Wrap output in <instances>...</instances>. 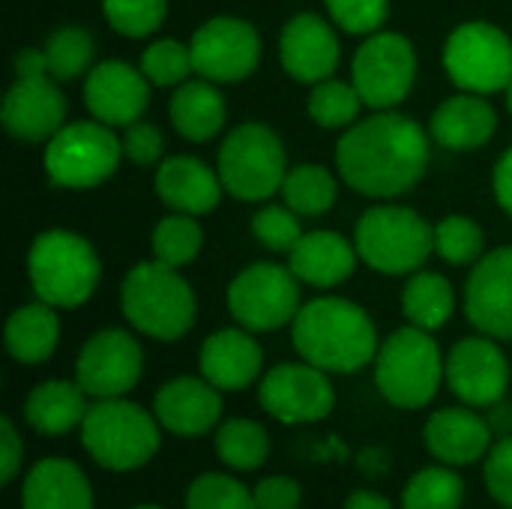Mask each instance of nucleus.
<instances>
[{
    "label": "nucleus",
    "instance_id": "2f4dec72",
    "mask_svg": "<svg viewBox=\"0 0 512 509\" xmlns=\"http://www.w3.org/2000/svg\"><path fill=\"white\" fill-rule=\"evenodd\" d=\"M216 456L234 471H258L270 459V435L255 420H228L216 429Z\"/></svg>",
    "mask_w": 512,
    "mask_h": 509
},
{
    "label": "nucleus",
    "instance_id": "c85d7f7f",
    "mask_svg": "<svg viewBox=\"0 0 512 509\" xmlns=\"http://www.w3.org/2000/svg\"><path fill=\"white\" fill-rule=\"evenodd\" d=\"M168 114H171L174 129L186 141L201 144V141H210V138H216L222 132L228 108H225V96L219 93L216 81L189 78L171 96Z\"/></svg>",
    "mask_w": 512,
    "mask_h": 509
},
{
    "label": "nucleus",
    "instance_id": "9d476101",
    "mask_svg": "<svg viewBox=\"0 0 512 509\" xmlns=\"http://www.w3.org/2000/svg\"><path fill=\"white\" fill-rule=\"evenodd\" d=\"M228 312L249 333H273L300 312V279L291 267L258 261L228 285Z\"/></svg>",
    "mask_w": 512,
    "mask_h": 509
},
{
    "label": "nucleus",
    "instance_id": "864d4df0",
    "mask_svg": "<svg viewBox=\"0 0 512 509\" xmlns=\"http://www.w3.org/2000/svg\"><path fill=\"white\" fill-rule=\"evenodd\" d=\"M132 509H162V507H153V504H141V507H132Z\"/></svg>",
    "mask_w": 512,
    "mask_h": 509
},
{
    "label": "nucleus",
    "instance_id": "8fccbe9b",
    "mask_svg": "<svg viewBox=\"0 0 512 509\" xmlns=\"http://www.w3.org/2000/svg\"><path fill=\"white\" fill-rule=\"evenodd\" d=\"M15 75H48L42 48H21L15 54Z\"/></svg>",
    "mask_w": 512,
    "mask_h": 509
},
{
    "label": "nucleus",
    "instance_id": "423d86ee",
    "mask_svg": "<svg viewBox=\"0 0 512 509\" xmlns=\"http://www.w3.org/2000/svg\"><path fill=\"white\" fill-rule=\"evenodd\" d=\"M444 381V357L429 330L402 327L375 354V384L381 396L402 411L426 408Z\"/></svg>",
    "mask_w": 512,
    "mask_h": 509
},
{
    "label": "nucleus",
    "instance_id": "3c124183",
    "mask_svg": "<svg viewBox=\"0 0 512 509\" xmlns=\"http://www.w3.org/2000/svg\"><path fill=\"white\" fill-rule=\"evenodd\" d=\"M342 509H393V504H390L384 495H378V492L357 489V492L348 495V501H345V507Z\"/></svg>",
    "mask_w": 512,
    "mask_h": 509
},
{
    "label": "nucleus",
    "instance_id": "58836bf2",
    "mask_svg": "<svg viewBox=\"0 0 512 509\" xmlns=\"http://www.w3.org/2000/svg\"><path fill=\"white\" fill-rule=\"evenodd\" d=\"M141 72L156 87H180L195 72L192 48L183 45V42H177V39H159V42H153V45L144 48V54H141Z\"/></svg>",
    "mask_w": 512,
    "mask_h": 509
},
{
    "label": "nucleus",
    "instance_id": "cd10ccee",
    "mask_svg": "<svg viewBox=\"0 0 512 509\" xmlns=\"http://www.w3.org/2000/svg\"><path fill=\"white\" fill-rule=\"evenodd\" d=\"M90 396L78 381H42L24 399V420L33 432L57 438L81 429L87 417Z\"/></svg>",
    "mask_w": 512,
    "mask_h": 509
},
{
    "label": "nucleus",
    "instance_id": "412c9836",
    "mask_svg": "<svg viewBox=\"0 0 512 509\" xmlns=\"http://www.w3.org/2000/svg\"><path fill=\"white\" fill-rule=\"evenodd\" d=\"M222 390H216L204 375H180L159 387L153 396V414L162 429L180 438H198L216 429L222 417Z\"/></svg>",
    "mask_w": 512,
    "mask_h": 509
},
{
    "label": "nucleus",
    "instance_id": "b1692460",
    "mask_svg": "<svg viewBox=\"0 0 512 509\" xmlns=\"http://www.w3.org/2000/svg\"><path fill=\"white\" fill-rule=\"evenodd\" d=\"M222 192L219 171L195 156H168L156 171V195L174 213L204 216L219 204Z\"/></svg>",
    "mask_w": 512,
    "mask_h": 509
},
{
    "label": "nucleus",
    "instance_id": "a211bd4d",
    "mask_svg": "<svg viewBox=\"0 0 512 509\" xmlns=\"http://www.w3.org/2000/svg\"><path fill=\"white\" fill-rule=\"evenodd\" d=\"M3 129L18 141H48L66 123V96L51 75H15L3 96Z\"/></svg>",
    "mask_w": 512,
    "mask_h": 509
},
{
    "label": "nucleus",
    "instance_id": "7ed1b4c3",
    "mask_svg": "<svg viewBox=\"0 0 512 509\" xmlns=\"http://www.w3.org/2000/svg\"><path fill=\"white\" fill-rule=\"evenodd\" d=\"M120 309L126 321L159 342L183 339L198 315L192 285L162 261H141L135 264L120 288Z\"/></svg>",
    "mask_w": 512,
    "mask_h": 509
},
{
    "label": "nucleus",
    "instance_id": "20e7f679",
    "mask_svg": "<svg viewBox=\"0 0 512 509\" xmlns=\"http://www.w3.org/2000/svg\"><path fill=\"white\" fill-rule=\"evenodd\" d=\"M159 420L129 399H93L81 423V444L87 456L105 471H135L144 468L159 444Z\"/></svg>",
    "mask_w": 512,
    "mask_h": 509
},
{
    "label": "nucleus",
    "instance_id": "4c0bfd02",
    "mask_svg": "<svg viewBox=\"0 0 512 509\" xmlns=\"http://www.w3.org/2000/svg\"><path fill=\"white\" fill-rule=\"evenodd\" d=\"M486 237L483 228L471 216H444L435 225V252L456 267L477 264L483 255Z\"/></svg>",
    "mask_w": 512,
    "mask_h": 509
},
{
    "label": "nucleus",
    "instance_id": "a19ab883",
    "mask_svg": "<svg viewBox=\"0 0 512 509\" xmlns=\"http://www.w3.org/2000/svg\"><path fill=\"white\" fill-rule=\"evenodd\" d=\"M102 12L120 36L141 39L162 27L168 0H102Z\"/></svg>",
    "mask_w": 512,
    "mask_h": 509
},
{
    "label": "nucleus",
    "instance_id": "1a4fd4ad",
    "mask_svg": "<svg viewBox=\"0 0 512 509\" xmlns=\"http://www.w3.org/2000/svg\"><path fill=\"white\" fill-rule=\"evenodd\" d=\"M120 153L123 141L111 126L99 120H75L63 123V129L48 138L42 162L51 183L63 189H93L117 171Z\"/></svg>",
    "mask_w": 512,
    "mask_h": 509
},
{
    "label": "nucleus",
    "instance_id": "5701e85b",
    "mask_svg": "<svg viewBox=\"0 0 512 509\" xmlns=\"http://www.w3.org/2000/svg\"><path fill=\"white\" fill-rule=\"evenodd\" d=\"M198 363H201V375L216 390L234 393L258 381L264 354H261V345L252 339V333L237 324V327L210 333L201 345Z\"/></svg>",
    "mask_w": 512,
    "mask_h": 509
},
{
    "label": "nucleus",
    "instance_id": "6e6552de",
    "mask_svg": "<svg viewBox=\"0 0 512 509\" xmlns=\"http://www.w3.org/2000/svg\"><path fill=\"white\" fill-rule=\"evenodd\" d=\"M219 180L237 201H267L288 174L282 138L264 123H240L219 147Z\"/></svg>",
    "mask_w": 512,
    "mask_h": 509
},
{
    "label": "nucleus",
    "instance_id": "f704fd0d",
    "mask_svg": "<svg viewBox=\"0 0 512 509\" xmlns=\"http://www.w3.org/2000/svg\"><path fill=\"white\" fill-rule=\"evenodd\" d=\"M462 504L465 480L450 465L420 468L402 492V509H462Z\"/></svg>",
    "mask_w": 512,
    "mask_h": 509
},
{
    "label": "nucleus",
    "instance_id": "393cba45",
    "mask_svg": "<svg viewBox=\"0 0 512 509\" xmlns=\"http://www.w3.org/2000/svg\"><path fill=\"white\" fill-rule=\"evenodd\" d=\"M288 267L294 276L315 288L342 285L357 267V246L336 231H312L297 240L288 252Z\"/></svg>",
    "mask_w": 512,
    "mask_h": 509
},
{
    "label": "nucleus",
    "instance_id": "4468645a",
    "mask_svg": "<svg viewBox=\"0 0 512 509\" xmlns=\"http://www.w3.org/2000/svg\"><path fill=\"white\" fill-rule=\"evenodd\" d=\"M144 351L126 330L108 327L93 333L75 363V381L90 399H120L141 381Z\"/></svg>",
    "mask_w": 512,
    "mask_h": 509
},
{
    "label": "nucleus",
    "instance_id": "f8f14e48",
    "mask_svg": "<svg viewBox=\"0 0 512 509\" xmlns=\"http://www.w3.org/2000/svg\"><path fill=\"white\" fill-rule=\"evenodd\" d=\"M417 78V51L402 33L378 30L354 51L351 84L363 102L375 111L396 108L414 87Z\"/></svg>",
    "mask_w": 512,
    "mask_h": 509
},
{
    "label": "nucleus",
    "instance_id": "7c9ffc66",
    "mask_svg": "<svg viewBox=\"0 0 512 509\" xmlns=\"http://www.w3.org/2000/svg\"><path fill=\"white\" fill-rule=\"evenodd\" d=\"M453 309H456V294H453V285L441 273H432V270L411 273L402 291V312L408 324L435 333L450 321Z\"/></svg>",
    "mask_w": 512,
    "mask_h": 509
},
{
    "label": "nucleus",
    "instance_id": "de8ad7c7",
    "mask_svg": "<svg viewBox=\"0 0 512 509\" xmlns=\"http://www.w3.org/2000/svg\"><path fill=\"white\" fill-rule=\"evenodd\" d=\"M0 450H3V471H0V483H12L21 471V459H24V447L21 438L15 432V423L9 417L0 420Z\"/></svg>",
    "mask_w": 512,
    "mask_h": 509
},
{
    "label": "nucleus",
    "instance_id": "6ab92c4d",
    "mask_svg": "<svg viewBox=\"0 0 512 509\" xmlns=\"http://www.w3.org/2000/svg\"><path fill=\"white\" fill-rule=\"evenodd\" d=\"M141 69H132L120 60H102L87 72L84 105L93 120L105 126H132L150 105V87Z\"/></svg>",
    "mask_w": 512,
    "mask_h": 509
},
{
    "label": "nucleus",
    "instance_id": "37998d69",
    "mask_svg": "<svg viewBox=\"0 0 512 509\" xmlns=\"http://www.w3.org/2000/svg\"><path fill=\"white\" fill-rule=\"evenodd\" d=\"M324 3L336 27L360 36L378 33L390 12V0H324Z\"/></svg>",
    "mask_w": 512,
    "mask_h": 509
},
{
    "label": "nucleus",
    "instance_id": "473e14b6",
    "mask_svg": "<svg viewBox=\"0 0 512 509\" xmlns=\"http://www.w3.org/2000/svg\"><path fill=\"white\" fill-rule=\"evenodd\" d=\"M279 192L297 216H321L336 204V177L324 165H294Z\"/></svg>",
    "mask_w": 512,
    "mask_h": 509
},
{
    "label": "nucleus",
    "instance_id": "4be33fe9",
    "mask_svg": "<svg viewBox=\"0 0 512 509\" xmlns=\"http://www.w3.org/2000/svg\"><path fill=\"white\" fill-rule=\"evenodd\" d=\"M423 444L429 456H435L441 465L465 468L489 456L492 450V426L465 408H441L435 411L423 426Z\"/></svg>",
    "mask_w": 512,
    "mask_h": 509
},
{
    "label": "nucleus",
    "instance_id": "c9c22d12",
    "mask_svg": "<svg viewBox=\"0 0 512 509\" xmlns=\"http://www.w3.org/2000/svg\"><path fill=\"white\" fill-rule=\"evenodd\" d=\"M363 105L366 102H363V96L357 93L354 84L339 81V78H324V81L312 84L309 117L321 129H348V126L357 123Z\"/></svg>",
    "mask_w": 512,
    "mask_h": 509
},
{
    "label": "nucleus",
    "instance_id": "603ef678",
    "mask_svg": "<svg viewBox=\"0 0 512 509\" xmlns=\"http://www.w3.org/2000/svg\"><path fill=\"white\" fill-rule=\"evenodd\" d=\"M507 108H510V114H512V81H510V87H507Z\"/></svg>",
    "mask_w": 512,
    "mask_h": 509
},
{
    "label": "nucleus",
    "instance_id": "2eb2a0df",
    "mask_svg": "<svg viewBox=\"0 0 512 509\" xmlns=\"http://www.w3.org/2000/svg\"><path fill=\"white\" fill-rule=\"evenodd\" d=\"M189 48H192L195 72L216 84H231V81L249 78L261 60L258 30L249 21L231 18V15L204 21L195 30Z\"/></svg>",
    "mask_w": 512,
    "mask_h": 509
},
{
    "label": "nucleus",
    "instance_id": "bb28decb",
    "mask_svg": "<svg viewBox=\"0 0 512 509\" xmlns=\"http://www.w3.org/2000/svg\"><path fill=\"white\" fill-rule=\"evenodd\" d=\"M498 126V114L480 93L447 96L432 114V138L447 150H477L483 147Z\"/></svg>",
    "mask_w": 512,
    "mask_h": 509
},
{
    "label": "nucleus",
    "instance_id": "aec40b11",
    "mask_svg": "<svg viewBox=\"0 0 512 509\" xmlns=\"http://www.w3.org/2000/svg\"><path fill=\"white\" fill-rule=\"evenodd\" d=\"M279 60L282 69L303 84H318L324 78H333L339 66L336 30L330 27V21H324L315 12L294 15L279 36Z\"/></svg>",
    "mask_w": 512,
    "mask_h": 509
},
{
    "label": "nucleus",
    "instance_id": "dca6fc26",
    "mask_svg": "<svg viewBox=\"0 0 512 509\" xmlns=\"http://www.w3.org/2000/svg\"><path fill=\"white\" fill-rule=\"evenodd\" d=\"M444 381L471 408H495L510 387V360L498 339L468 336L453 345L444 360Z\"/></svg>",
    "mask_w": 512,
    "mask_h": 509
},
{
    "label": "nucleus",
    "instance_id": "ddd939ff",
    "mask_svg": "<svg viewBox=\"0 0 512 509\" xmlns=\"http://www.w3.org/2000/svg\"><path fill=\"white\" fill-rule=\"evenodd\" d=\"M258 402L273 420L288 426H303V423L324 420L336 405V393L327 372L303 360V363L273 366L261 378Z\"/></svg>",
    "mask_w": 512,
    "mask_h": 509
},
{
    "label": "nucleus",
    "instance_id": "ea45409f",
    "mask_svg": "<svg viewBox=\"0 0 512 509\" xmlns=\"http://www.w3.org/2000/svg\"><path fill=\"white\" fill-rule=\"evenodd\" d=\"M186 509H255V495L231 474H201L186 489Z\"/></svg>",
    "mask_w": 512,
    "mask_h": 509
},
{
    "label": "nucleus",
    "instance_id": "0eeeda50",
    "mask_svg": "<svg viewBox=\"0 0 512 509\" xmlns=\"http://www.w3.org/2000/svg\"><path fill=\"white\" fill-rule=\"evenodd\" d=\"M360 261L375 273L408 276L417 273L435 249V228L411 207L381 204L363 213L354 231Z\"/></svg>",
    "mask_w": 512,
    "mask_h": 509
},
{
    "label": "nucleus",
    "instance_id": "a878e982",
    "mask_svg": "<svg viewBox=\"0 0 512 509\" xmlns=\"http://www.w3.org/2000/svg\"><path fill=\"white\" fill-rule=\"evenodd\" d=\"M21 509H93L90 480L69 459H42L24 477Z\"/></svg>",
    "mask_w": 512,
    "mask_h": 509
},
{
    "label": "nucleus",
    "instance_id": "f257e3e1",
    "mask_svg": "<svg viewBox=\"0 0 512 509\" xmlns=\"http://www.w3.org/2000/svg\"><path fill=\"white\" fill-rule=\"evenodd\" d=\"M429 165V132L405 114L375 111L345 129L336 147L342 180L366 198H396L414 189Z\"/></svg>",
    "mask_w": 512,
    "mask_h": 509
},
{
    "label": "nucleus",
    "instance_id": "72a5a7b5",
    "mask_svg": "<svg viewBox=\"0 0 512 509\" xmlns=\"http://www.w3.org/2000/svg\"><path fill=\"white\" fill-rule=\"evenodd\" d=\"M93 51H96V42H93L90 30L81 27V24H63V27H57L45 39V45H42L45 69H48V75L54 81H72V78L90 72Z\"/></svg>",
    "mask_w": 512,
    "mask_h": 509
},
{
    "label": "nucleus",
    "instance_id": "79ce46f5",
    "mask_svg": "<svg viewBox=\"0 0 512 509\" xmlns=\"http://www.w3.org/2000/svg\"><path fill=\"white\" fill-rule=\"evenodd\" d=\"M252 234L258 237V243H264L273 252H291L297 246V240L303 237L300 219L288 204H270L264 210H258L252 216Z\"/></svg>",
    "mask_w": 512,
    "mask_h": 509
},
{
    "label": "nucleus",
    "instance_id": "f03ea898",
    "mask_svg": "<svg viewBox=\"0 0 512 509\" xmlns=\"http://www.w3.org/2000/svg\"><path fill=\"white\" fill-rule=\"evenodd\" d=\"M291 339L300 360L327 375H348L375 363L378 333L369 312L345 297H318L300 306L291 321Z\"/></svg>",
    "mask_w": 512,
    "mask_h": 509
},
{
    "label": "nucleus",
    "instance_id": "09e8293b",
    "mask_svg": "<svg viewBox=\"0 0 512 509\" xmlns=\"http://www.w3.org/2000/svg\"><path fill=\"white\" fill-rule=\"evenodd\" d=\"M492 186H495V198L498 204L512 216V147L498 159L495 165V177H492Z\"/></svg>",
    "mask_w": 512,
    "mask_h": 509
},
{
    "label": "nucleus",
    "instance_id": "49530a36",
    "mask_svg": "<svg viewBox=\"0 0 512 509\" xmlns=\"http://www.w3.org/2000/svg\"><path fill=\"white\" fill-rule=\"evenodd\" d=\"M255 509H300L303 489L291 477H264L255 489Z\"/></svg>",
    "mask_w": 512,
    "mask_h": 509
},
{
    "label": "nucleus",
    "instance_id": "c756f323",
    "mask_svg": "<svg viewBox=\"0 0 512 509\" xmlns=\"http://www.w3.org/2000/svg\"><path fill=\"white\" fill-rule=\"evenodd\" d=\"M3 336H6V351L12 354V360H18L24 366L45 363L60 342V321H57L54 306H48L42 300L18 306L9 315Z\"/></svg>",
    "mask_w": 512,
    "mask_h": 509
},
{
    "label": "nucleus",
    "instance_id": "39448f33",
    "mask_svg": "<svg viewBox=\"0 0 512 509\" xmlns=\"http://www.w3.org/2000/svg\"><path fill=\"white\" fill-rule=\"evenodd\" d=\"M96 249L72 231H42L27 252V276L33 294L54 309H75L90 300L99 285Z\"/></svg>",
    "mask_w": 512,
    "mask_h": 509
},
{
    "label": "nucleus",
    "instance_id": "c03bdc74",
    "mask_svg": "<svg viewBox=\"0 0 512 509\" xmlns=\"http://www.w3.org/2000/svg\"><path fill=\"white\" fill-rule=\"evenodd\" d=\"M486 489L504 509H512V438L492 444L486 456Z\"/></svg>",
    "mask_w": 512,
    "mask_h": 509
},
{
    "label": "nucleus",
    "instance_id": "e433bc0d",
    "mask_svg": "<svg viewBox=\"0 0 512 509\" xmlns=\"http://www.w3.org/2000/svg\"><path fill=\"white\" fill-rule=\"evenodd\" d=\"M204 231L189 213H171L153 228V255L168 267H183L198 258Z\"/></svg>",
    "mask_w": 512,
    "mask_h": 509
},
{
    "label": "nucleus",
    "instance_id": "a18cd8bd",
    "mask_svg": "<svg viewBox=\"0 0 512 509\" xmlns=\"http://www.w3.org/2000/svg\"><path fill=\"white\" fill-rule=\"evenodd\" d=\"M162 132H159V126H153V123H141V120H135L132 126H126V132H123V153L135 162V165H153V162H159V156H162Z\"/></svg>",
    "mask_w": 512,
    "mask_h": 509
},
{
    "label": "nucleus",
    "instance_id": "9b49d317",
    "mask_svg": "<svg viewBox=\"0 0 512 509\" xmlns=\"http://www.w3.org/2000/svg\"><path fill=\"white\" fill-rule=\"evenodd\" d=\"M444 69L450 81L468 93H498L512 81V39L489 21L459 24L444 45Z\"/></svg>",
    "mask_w": 512,
    "mask_h": 509
},
{
    "label": "nucleus",
    "instance_id": "f3484780",
    "mask_svg": "<svg viewBox=\"0 0 512 509\" xmlns=\"http://www.w3.org/2000/svg\"><path fill=\"white\" fill-rule=\"evenodd\" d=\"M465 315L483 336L512 342V246L477 261L465 285Z\"/></svg>",
    "mask_w": 512,
    "mask_h": 509
}]
</instances>
